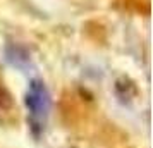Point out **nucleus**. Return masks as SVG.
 Returning <instances> with one entry per match:
<instances>
[{
  "label": "nucleus",
  "instance_id": "obj_1",
  "mask_svg": "<svg viewBox=\"0 0 153 148\" xmlns=\"http://www.w3.org/2000/svg\"><path fill=\"white\" fill-rule=\"evenodd\" d=\"M24 102H26V107L29 110L33 129H36V127L43 129V124H45L50 112V103H52L50 102V93L47 90V86L43 85V81H40V79L31 81Z\"/></svg>",
  "mask_w": 153,
  "mask_h": 148
},
{
  "label": "nucleus",
  "instance_id": "obj_2",
  "mask_svg": "<svg viewBox=\"0 0 153 148\" xmlns=\"http://www.w3.org/2000/svg\"><path fill=\"white\" fill-rule=\"evenodd\" d=\"M5 57H7L9 64H12L17 69H26L29 65V60H31L29 54L19 45H9L5 48Z\"/></svg>",
  "mask_w": 153,
  "mask_h": 148
},
{
  "label": "nucleus",
  "instance_id": "obj_3",
  "mask_svg": "<svg viewBox=\"0 0 153 148\" xmlns=\"http://www.w3.org/2000/svg\"><path fill=\"white\" fill-rule=\"evenodd\" d=\"M12 105V100H10V95H9L4 88H0V114L9 110Z\"/></svg>",
  "mask_w": 153,
  "mask_h": 148
}]
</instances>
